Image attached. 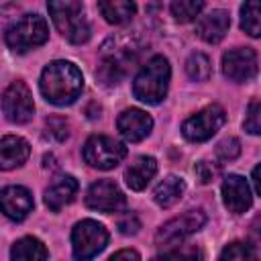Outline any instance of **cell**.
Returning a JSON list of instances; mask_svg holds the SVG:
<instances>
[{"label":"cell","instance_id":"cell-6","mask_svg":"<svg viewBox=\"0 0 261 261\" xmlns=\"http://www.w3.org/2000/svg\"><path fill=\"white\" fill-rule=\"evenodd\" d=\"M126 157V147L108 137V135H92L84 143V159L94 169H112Z\"/></svg>","mask_w":261,"mask_h":261},{"label":"cell","instance_id":"cell-28","mask_svg":"<svg viewBox=\"0 0 261 261\" xmlns=\"http://www.w3.org/2000/svg\"><path fill=\"white\" fill-rule=\"evenodd\" d=\"M216 155H218L220 161H232V159H237L241 155V143H239V139H234V137L222 139L218 143V147H216Z\"/></svg>","mask_w":261,"mask_h":261},{"label":"cell","instance_id":"cell-33","mask_svg":"<svg viewBox=\"0 0 261 261\" xmlns=\"http://www.w3.org/2000/svg\"><path fill=\"white\" fill-rule=\"evenodd\" d=\"M108 261H141V255L135 249H120Z\"/></svg>","mask_w":261,"mask_h":261},{"label":"cell","instance_id":"cell-17","mask_svg":"<svg viewBox=\"0 0 261 261\" xmlns=\"http://www.w3.org/2000/svg\"><path fill=\"white\" fill-rule=\"evenodd\" d=\"M31 155V147L22 137L6 135L0 141V167L4 171L20 167Z\"/></svg>","mask_w":261,"mask_h":261},{"label":"cell","instance_id":"cell-3","mask_svg":"<svg viewBox=\"0 0 261 261\" xmlns=\"http://www.w3.org/2000/svg\"><path fill=\"white\" fill-rule=\"evenodd\" d=\"M49 14L57 27V31L73 45H82L90 39V22L86 18L82 2L75 0H59L47 4Z\"/></svg>","mask_w":261,"mask_h":261},{"label":"cell","instance_id":"cell-15","mask_svg":"<svg viewBox=\"0 0 261 261\" xmlns=\"http://www.w3.org/2000/svg\"><path fill=\"white\" fill-rule=\"evenodd\" d=\"M77 179L73 175H57L47 188H45V194H43V200H45V206L51 210V212H59L63 206L71 204L75 194H77Z\"/></svg>","mask_w":261,"mask_h":261},{"label":"cell","instance_id":"cell-18","mask_svg":"<svg viewBox=\"0 0 261 261\" xmlns=\"http://www.w3.org/2000/svg\"><path fill=\"white\" fill-rule=\"evenodd\" d=\"M157 173V161L155 157H149V155H143V157H137L135 163H130L124 171V181L130 190L135 192H141L149 186V181L155 177Z\"/></svg>","mask_w":261,"mask_h":261},{"label":"cell","instance_id":"cell-20","mask_svg":"<svg viewBox=\"0 0 261 261\" xmlns=\"http://www.w3.org/2000/svg\"><path fill=\"white\" fill-rule=\"evenodd\" d=\"M47 247L35 237H22L10 249V261H47Z\"/></svg>","mask_w":261,"mask_h":261},{"label":"cell","instance_id":"cell-4","mask_svg":"<svg viewBox=\"0 0 261 261\" xmlns=\"http://www.w3.org/2000/svg\"><path fill=\"white\" fill-rule=\"evenodd\" d=\"M49 39V27L39 14H22L6 27L4 41L14 53H27Z\"/></svg>","mask_w":261,"mask_h":261},{"label":"cell","instance_id":"cell-23","mask_svg":"<svg viewBox=\"0 0 261 261\" xmlns=\"http://www.w3.org/2000/svg\"><path fill=\"white\" fill-rule=\"evenodd\" d=\"M218 261H259V257H257V251L251 243L234 241L222 249Z\"/></svg>","mask_w":261,"mask_h":261},{"label":"cell","instance_id":"cell-2","mask_svg":"<svg viewBox=\"0 0 261 261\" xmlns=\"http://www.w3.org/2000/svg\"><path fill=\"white\" fill-rule=\"evenodd\" d=\"M171 77L169 61L163 55H153L137 73L133 82V94L145 104H159L167 96Z\"/></svg>","mask_w":261,"mask_h":261},{"label":"cell","instance_id":"cell-13","mask_svg":"<svg viewBox=\"0 0 261 261\" xmlns=\"http://www.w3.org/2000/svg\"><path fill=\"white\" fill-rule=\"evenodd\" d=\"M116 126H118V133L128 143H139L145 137H149L153 128V118L141 108H126L124 112H120Z\"/></svg>","mask_w":261,"mask_h":261},{"label":"cell","instance_id":"cell-7","mask_svg":"<svg viewBox=\"0 0 261 261\" xmlns=\"http://www.w3.org/2000/svg\"><path fill=\"white\" fill-rule=\"evenodd\" d=\"M224 120H226L224 108L218 104H210L181 124V135L192 143H204L220 130Z\"/></svg>","mask_w":261,"mask_h":261},{"label":"cell","instance_id":"cell-26","mask_svg":"<svg viewBox=\"0 0 261 261\" xmlns=\"http://www.w3.org/2000/svg\"><path fill=\"white\" fill-rule=\"evenodd\" d=\"M161 261H204V253L198 245H177L169 249Z\"/></svg>","mask_w":261,"mask_h":261},{"label":"cell","instance_id":"cell-22","mask_svg":"<svg viewBox=\"0 0 261 261\" xmlns=\"http://www.w3.org/2000/svg\"><path fill=\"white\" fill-rule=\"evenodd\" d=\"M241 29L249 37H261V2H245L241 6Z\"/></svg>","mask_w":261,"mask_h":261},{"label":"cell","instance_id":"cell-29","mask_svg":"<svg viewBox=\"0 0 261 261\" xmlns=\"http://www.w3.org/2000/svg\"><path fill=\"white\" fill-rule=\"evenodd\" d=\"M194 173H196L200 184H210L220 173V167L216 163H210V161H198L194 167Z\"/></svg>","mask_w":261,"mask_h":261},{"label":"cell","instance_id":"cell-9","mask_svg":"<svg viewBox=\"0 0 261 261\" xmlns=\"http://www.w3.org/2000/svg\"><path fill=\"white\" fill-rule=\"evenodd\" d=\"M2 112H4L6 120H10L14 124H24L33 118L35 102H33V94L27 88L24 82L16 80L4 90V94H2Z\"/></svg>","mask_w":261,"mask_h":261},{"label":"cell","instance_id":"cell-21","mask_svg":"<svg viewBox=\"0 0 261 261\" xmlns=\"http://www.w3.org/2000/svg\"><path fill=\"white\" fill-rule=\"evenodd\" d=\"M98 10L102 12L106 22H110V24H124V22H128L135 16L137 4L128 2V0H104V2H98Z\"/></svg>","mask_w":261,"mask_h":261},{"label":"cell","instance_id":"cell-27","mask_svg":"<svg viewBox=\"0 0 261 261\" xmlns=\"http://www.w3.org/2000/svg\"><path fill=\"white\" fill-rule=\"evenodd\" d=\"M243 128L249 135H261V100H253L247 106V114L243 120Z\"/></svg>","mask_w":261,"mask_h":261},{"label":"cell","instance_id":"cell-34","mask_svg":"<svg viewBox=\"0 0 261 261\" xmlns=\"http://www.w3.org/2000/svg\"><path fill=\"white\" fill-rule=\"evenodd\" d=\"M251 177H253V186H255L257 194L261 196V163H259V165L253 169V175H251Z\"/></svg>","mask_w":261,"mask_h":261},{"label":"cell","instance_id":"cell-12","mask_svg":"<svg viewBox=\"0 0 261 261\" xmlns=\"http://www.w3.org/2000/svg\"><path fill=\"white\" fill-rule=\"evenodd\" d=\"M222 202H224L226 210L232 212V214H243L251 208L253 196H251V188H249V184L243 175L230 173V175L224 177V181H222Z\"/></svg>","mask_w":261,"mask_h":261},{"label":"cell","instance_id":"cell-16","mask_svg":"<svg viewBox=\"0 0 261 261\" xmlns=\"http://www.w3.org/2000/svg\"><path fill=\"white\" fill-rule=\"evenodd\" d=\"M228 27H230V16L226 10L222 8H214L210 10L208 14L204 16H198V22H196V33L202 41L214 45L218 41L224 39V35L228 33Z\"/></svg>","mask_w":261,"mask_h":261},{"label":"cell","instance_id":"cell-24","mask_svg":"<svg viewBox=\"0 0 261 261\" xmlns=\"http://www.w3.org/2000/svg\"><path fill=\"white\" fill-rule=\"evenodd\" d=\"M186 71H188V75H190L192 80H196V82H206V80L212 75V63H210L208 55L196 51V53H192V55L188 57V61H186Z\"/></svg>","mask_w":261,"mask_h":261},{"label":"cell","instance_id":"cell-32","mask_svg":"<svg viewBox=\"0 0 261 261\" xmlns=\"http://www.w3.org/2000/svg\"><path fill=\"white\" fill-rule=\"evenodd\" d=\"M249 239H251V245L261 249V212L253 218L251 222V228H249Z\"/></svg>","mask_w":261,"mask_h":261},{"label":"cell","instance_id":"cell-1","mask_svg":"<svg viewBox=\"0 0 261 261\" xmlns=\"http://www.w3.org/2000/svg\"><path fill=\"white\" fill-rule=\"evenodd\" d=\"M41 94L55 106H67L75 102L84 90V75L71 61H51L41 71Z\"/></svg>","mask_w":261,"mask_h":261},{"label":"cell","instance_id":"cell-11","mask_svg":"<svg viewBox=\"0 0 261 261\" xmlns=\"http://www.w3.org/2000/svg\"><path fill=\"white\" fill-rule=\"evenodd\" d=\"M124 202H126V198H124L122 190L110 179H98L86 192V206L92 210L104 212V214L122 210Z\"/></svg>","mask_w":261,"mask_h":261},{"label":"cell","instance_id":"cell-8","mask_svg":"<svg viewBox=\"0 0 261 261\" xmlns=\"http://www.w3.org/2000/svg\"><path fill=\"white\" fill-rule=\"evenodd\" d=\"M206 224V214L204 210H188L171 220H167L165 224L159 226V230L155 232V245L159 247H167V245H175L181 243L186 237L198 232L202 226Z\"/></svg>","mask_w":261,"mask_h":261},{"label":"cell","instance_id":"cell-25","mask_svg":"<svg viewBox=\"0 0 261 261\" xmlns=\"http://www.w3.org/2000/svg\"><path fill=\"white\" fill-rule=\"evenodd\" d=\"M169 8L177 22H190L202 12L204 2L202 0H175V2H171Z\"/></svg>","mask_w":261,"mask_h":261},{"label":"cell","instance_id":"cell-31","mask_svg":"<svg viewBox=\"0 0 261 261\" xmlns=\"http://www.w3.org/2000/svg\"><path fill=\"white\" fill-rule=\"evenodd\" d=\"M47 128L51 135H55L57 141H63L67 137V122L63 118H47Z\"/></svg>","mask_w":261,"mask_h":261},{"label":"cell","instance_id":"cell-10","mask_svg":"<svg viewBox=\"0 0 261 261\" xmlns=\"http://www.w3.org/2000/svg\"><path fill=\"white\" fill-rule=\"evenodd\" d=\"M222 73L234 84L251 82L257 75V53L251 47H234L222 55Z\"/></svg>","mask_w":261,"mask_h":261},{"label":"cell","instance_id":"cell-19","mask_svg":"<svg viewBox=\"0 0 261 261\" xmlns=\"http://www.w3.org/2000/svg\"><path fill=\"white\" fill-rule=\"evenodd\" d=\"M186 192V181L177 175H167L165 179H161L153 192V200L157 202V206L161 208H171L175 202L181 200Z\"/></svg>","mask_w":261,"mask_h":261},{"label":"cell","instance_id":"cell-5","mask_svg":"<svg viewBox=\"0 0 261 261\" xmlns=\"http://www.w3.org/2000/svg\"><path fill=\"white\" fill-rule=\"evenodd\" d=\"M108 245V230L98 220H80L71 230V251L77 261H92Z\"/></svg>","mask_w":261,"mask_h":261},{"label":"cell","instance_id":"cell-30","mask_svg":"<svg viewBox=\"0 0 261 261\" xmlns=\"http://www.w3.org/2000/svg\"><path fill=\"white\" fill-rule=\"evenodd\" d=\"M139 228H141V222H139L137 214H133V212H128V214L118 218V230L122 234H137Z\"/></svg>","mask_w":261,"mask_h":261},{"label":"cell","instance_id":"cell-14","mask_svg":"<svg viewBox=\"0 0 261 261\" xmlns=\"http://www.w3.org/2000/svg\"><path fill=\"white\" fill-rule=\"evenodd\" d=\"M0 204H2V212L10 220H16V222L27 218L35 206L31 192L22 186H6L0 192Z\"/></svg>","mask_w":261,"mask_h":261}]
</instances>
